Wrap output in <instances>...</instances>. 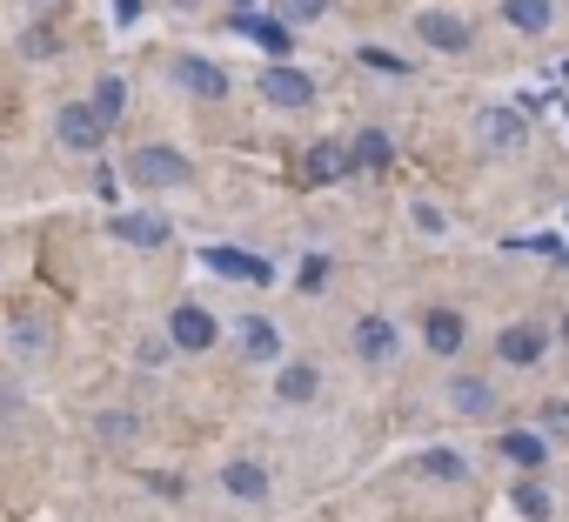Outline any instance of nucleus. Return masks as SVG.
<instances>
[{"label": "nucleus", "mask_w": 569, "mask_h": 522, "mask_svg": "<svg viewBox=\"0 0 569 522\" xmlns=\"http://www.w3.org/2000/svg\"><path fill=\"white\" fill-rule=\"evenodd\" d=\"M476 134H482V148H496V154H516V148L529 141V121H522L516 108H482V114H476Z\"/></svg>", "instance_id": "obj_6"}, {"label": "nucleus", "mask_w": 569, "mask_h": 522, "mask_svg": "<svg viewBox=\"0 0 569 522\" xmlns=\"http://www.w3.org/2000/svg\"><path fill=\"white\" fill-rule=\"evenodd\" d=\"M121 108H128V81H121V74H101V81H94V114H101V121H121Z\"/></svg>", "instance_id": "obj_23"}, {"label": "nucleus", "mask_w": 569, "mask_h": 522, "mask_svg": "<svg viewBox=\"0 0 569 522\" xmlns=\"http://www.w3.org/2000/svg\"><path fill=\"white\" fill-rule=\"evenodd\" d=\"M128 174H134L141 188L168 194V188H188V181H194V161L174 154V148H134V154H128Z\"/></svg>", "instance_id": "obj_1"}, {"label": "nucleus", "mask_w": 569, "mask_h": 522, "mask_svg": "<svg viewBox=\"0 0 569 522\" xmlns=\"http://www.w3.org/2000/svg\"><path fill=\"white\" fill-rule=\"evenodd\" d=\"M542 349H549V329H542V322H509V329L496 335V355H502L509 369H529V362H542Z\"/></svg>", "instance_id": "obj_7"}, {"label": "nucleus", "mask_w": 569, "mask_h": 522, "mask_svg": "<svg viewBox=\"0 0 569 522\" xmlns=\"http://www.w3.org/2000/svg\"><path fill=\"white\" fill-rule=\"evenodd\" d=\"M516 509H522L529 522H542V515H549L556 502H549V489H536V482H522V489H516Z\"/></svg>", "instance_id": "obj_25"}, {"label": "nucleus", "mask_w": 569, "mask_h": 522, "mask_svg": "<svg viewBox=\"0 0 569 522\" xmlns=\"http://www.w3.org/2000/svg\"><path fill=\"white\" fill-rule=\"evenodd\" d=\"M241 349H248L254 362H274V355H281V335H274L261 315H248V322H241Z\"/></svg>", "instance_id": "obj_22"}, {"label": "nucleus", "mask_w": 569, "mask_h": 522, "mask_svg": "<svg viewBox=\"0 0 569 522\" xmlns=\"http://www.w3.org/2000/svg\"><path fill=\"white\" fill-rule=\"evenodd\" d=\"M449 409L469 415V422H482V415L496 409V389H489L482 375H456V382H449Z\"/></svg>", "instance_id": "obj_10"}, {"label": "nucleus", "mask_w": 569, "mask_h": 522, "mask_svg": "<svg viewBox=\"0 0 569 522\" xmlns=\"http://www.w3.org/2000/svg\"><path fill=\"white\" fill-rule=\"evenodd\" d=\"M502 21L516 34H549L556 28V0H502Z\"/></svg>", "instance_id": "obj_11"}, {"label": "nucleus", "mask_w": 569, "mask_h": 522, "mask_svg": "<svg viewBox=\"0 0 569 522\" xmlns=\"http://www.w3.org/2000/svg\"><path fill=\"white\" fill-rule=\"evenodd\" d=\"M562 342H569V315H562Z\"/></svg>", "instance_id": "obj_31"}, {"label": "nucleus", "mask_w": 569, "mask_h": 522, "mask_svg": "<svg viewBox=\"0 0 569 522\" xmlns=\"http://www.w3.org/2000/svg\"><path fill=\"white\" fill-rule=\"evenodd\" d=\"M416 228H422V234H442L449 221H442V208H429V201H422V208H416Z\"/></svg>", "instance_id": "obj_27"}, {"label": "nucleus", "mask_w": 569, "mask_h": 522, "mask_svg": "<svg viewBox=\"0 0 569 522\" xmlns=\"http://www.w3.org/2000/svg\"><path fill=\"white\" fill-rule=\"evenodd\" d=\"M114 14H121V21H134V14H141V0H114Z\"/></svg>", "instance_id": "obj_30"}, {"label": "nucleus", "mask_w": 569, "mask_h": 522, "mask_svg": "<svg viewBox=\"0 0 569 522\" xmlns=\"http://www.w3.org/2000/svg\"><path fill=\"white\" fill-rule=\"evenodd\" d=\"M422 342H429V355H456V349H462V315H456V309H429Z\"/></svg>", "instance_id": "obj_16"}, {"label": "nucleus", "mask_w": 569, "mask_h": 522, "mask_svg": "<svg viewBox=\"0 0 569 522\" xmlns=\"http://www.w3.org/2000/svg\"><path fill=\"white\" fill-rule=\"evenodd\" d=\"M416 34H422L429 48H442V54H469V28H462L456 14H436V8H429V14L416 21Z\"/></svg>", "instance_id": "obj_9"}, {"label": "nucleus", "mask_w": 569, "mask_h": 522, "mask_svg": "<svg viewBox=\"0 0 569 522\" xmlns=\"http://www.w3.org/2000/svg\"><path fill=\"white\" fill-rule=\"evenodd\" d=\"M101 435H108V442H128V435H134V422H128V415H101Z\"/></svg>", "instance_id": "obj_28"}, {"label": "nucleus", "mask_w": 569, "mask_h": 522, "mask_svg": "<svg viewBox=\"0 0 569 522\" xmlns=\"http://www.w3.org/2000/svg\"><path fill=\"white\" fill-rule=\"evenodd\" d=\"M356 355H362V362H389V355H396V322L362 315V322H356Z\"/></svg>", "instance_id": "obj_13"}, {"label": "nucleus", "mask_w": 569, "mask_h": 522, "mask_svg": "<svg viewBox=\"0 0 569 522\" xmlns=\"http://www.w3.org/2000/svg\"><path fill=\"white\" fill-rule=\"evenodd\" d=\"M329 14V0H281V21H316Z\"/></svg>", "instance_id": "obj_26"}, {"label": "nucleus", "mask_w": 569, "mask_h": 522, "mask_svg": "<svg viewBox=\"0 0 569 522\" xmlns=\"http://www.w3.org/2000/svg\"><path fill=\"white\" fill-rule=\"evenodd\" d=\"M416 469H422V475H436V482H462V475H469V462H462L456 449H429Z\"/></svg>", "instance_id": "obj_24"}, {"label": "nucleus", "mask_w": 569, "mask_h": 522, "mask_svg": "<svg viewBox=\"0 0 569 522\" xmlns=\"http://www.w3.org/2000/svg\"><path fill=\"white\" fill-rule=\"evenodd\" d=\"M221 489L241 495V502H261V495H268V469L248 462V455H241V462H221Z\"/></svg>", "instance_id": "obj_14"}, {"label": "nucleus", "mask_w": 569, "mask_h": 522, "mask_svg": "<svg viewBox=\"0 0 569 522\" xmlns=\"http://www.w3.org/2000/svg\"><path fill=\"white\" fill-rule=\"evenodd\" d=\"M234 8H248V0H234Z\"/></svg>", "instance_id": "obj_32"}, {"label": "nucleus", "mask_w": 569, "mask_h": 522, "mask_svg": "<svg viewBox=\"0 0 569 522\" xmlns=\"http://www.w3.org/2000/svg\"><path fill=\"white\" fill-rule=\"evenodd\" d=\"M349 168H389V134L382 128H369V134H356V148H349Z\"/></svg>", "instance_id": "obj_21"}, {"label": "nucleus", "mask_w": 569, "mask_h": 522, "mask_svg": "<svg viewBox=\"0 0 569 522\" xmlns=\"http://www.w3.org/2000/svg\"><path fill=\"white\" fill-rule=\"evenodd\" d=\"M496 455H502V462H522V469H542V462H549L542 435H522V429H509V435L496 442Z\"/></svg>", "instance_id": "obj_18"}, {"label": "nucleus", "mask_w": 569, "mask_h": 522, "mask_svg": "<svg viewBox=\"0 0 569 522\" xmlns=\"http://www.w3.org/2000/svg\"><path fill=\"white\" fill-rule=\"evenodd\" d=\"M8 349H21L28 362H41V355H48V329H41L34 315H14V322H8Z\"/></svg>", "instance_id": "obj_20"}, {"label": "nucleus", "mask_w": 569, "mask_h": 522, "mask_svg": "<svg viewBox=\"0 0 569 522\" xmlns=\"http://www.w3.org/2000/svg\"><path fill=\"white\" fill-rule=\"evenodd\" d=\"M316 389H322V375H316L309 362H281V375H274V395H281V402L302 409V402H316Z\"/></svg>", "instance_id": "obj_15"}, {"label": "nucleus", "mask_w": 569, "mask_h": 522, "mask_svg": "<svg viewBox=\"0 0 569 522\" xmlns=\"http://www.w3.org/2000/svg\"><path fill=\"white\" fill-rule=\"evenodd\" d=\"M208 269L214 275H234V282H268V261H248L234 248H208Z\"/></svg>", "instance_id": "obj_17"}, {"label": "nucleus", "mask_w": 569, "mask_h": 522, "mask_svg": "<svg viewBox=\"0 0 569 522\" xmlns=\"http://www.w3.org/2000/svg\"><path fill=\"white\" fill-rule=\"evenodd\" d=\"M362 61H369V68H382V74H402V61H396V54H382V48H362Z\"/></svg>", "instance_id": "obj_29"}, {"label": "nucleus", "mask_w": 569, "mask_h": 522, "mask_svg": "<svg viewBox=\"0 0 569 522\" xmlns=\"http://www.w3.org/2000/svg\"><path fill=\"white\" fill-rule=\"evenodd\" d=\"M54 141L74 148V154H101V148H108V121L94 114V101H61V114H54Z\"/></svg>", "instance_id": "obj_2"}, {"label": "nucleus", "mask_w": 569, "mask_h": 522, "mask_svg": "<svg viewBox=\"0 0 569 522\" xmlns=\"http://www.w3.org/2000/svg\"><path fill=\"white\" fill-rule=\"evenodd\" d=\"M114 241H128V248H168V221L161 214H114Z\"/></svg>", "instance_id": "obj_12"}, {"label": "nucleus", "mask_w": 569, "mask_h": 522, "mask_svg": "<svg viewBox=\"0 0 569 522\" xmlns=\"http://www.w3.org/2000/svg\"><path fill=\"white\" fill-rule=\"evenodd\" d=\"M309 174H316V181H342V174H349V148H342V141H316V148H309Z\"/></svg>", "instance_id": "obj_19"}, {"label": "nucleus", "mask_w": 569, "mask_h": 522, "mask_svg": "<svg viewBox=\"0 0 569 522\" xmlns=\"http://www.w3.org/2000/svg\"><path fill=\"white\" fill-rule=\"evenodd\" d=\"M228 28H234V34H248L254 48H268L274 61L296 48V34H289V21H281V14H248V8H234V14H228Z\"/></svg>", "instance_id": "obj_5"}, {"label": "nucleus", "mask_w": 569, "mask_h": 522, "mask_svg": "<svg viewBox=\"0 0 569 522\" xmlns=\"http://www.w3.org/2000/svg\"><path fill=\"white\" fill-rule=\"evenodd\" d=\"M214 342H221V329H214V315H208V309L181 302V309L168 315V349H181V355H201V349H214Z\"/></svg>", "instance_id": "obj_3"}, {"label": "nucleus", "mask_w": 569, "mask_h": 522, "mask_svg": "<svg viewBox=\"0 0 569 522\" xmlns=\"http://www.w3.org/2000/svg\"><path fill=\"white\" fill-rule=\"evenodd\" d=\"M168 81L188 88V94H201V101H221V94H228V68H214V61H201V54H174V61H168Z\"/></svg>", "instance_id": "obj_4"}, {"label": "nucleus", "mask_w": 569, "mask_h": 522, "mask_svg": "<svg viewBox=\"0 0 569 522\" xmlns=\"http://www.w3.org/2000/svg\"><path fill=\"white\" fill-rule=\"evenodd\" d=\"M261 94H268L274 108H309V101H316V81H309L302 68H281V61H274V68L261 74Z\"/></svg>", "instance_id": "obj_8"}]
</instances>
